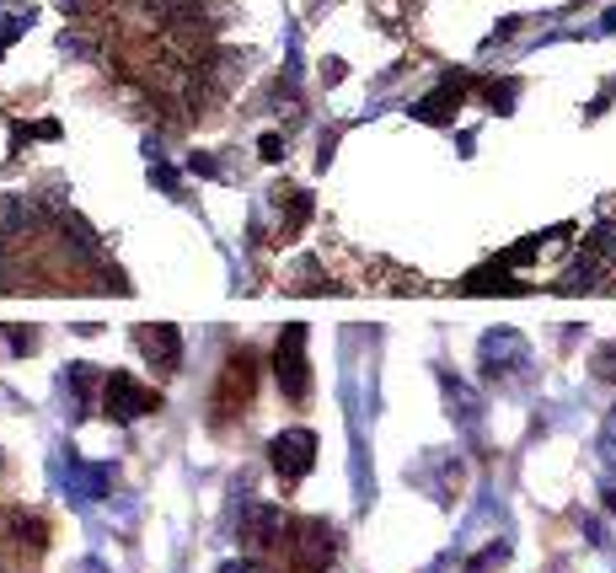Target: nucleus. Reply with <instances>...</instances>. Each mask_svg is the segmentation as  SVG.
Returning <instances> with one entry per match:
<instances>
[{
	"mask_svg": "<svg viewBox=\"0 0 616 573\" xmlns=\"http://www.w3.org/2000/svg\"><path fill=\"white\" fill-rule=\"evenodd\" d=\"M289 558L300 573H328L338 563V531L328 520H295L289 526Z\"/></svg>",
	"mask_w": 616,
	"mask_h": 573,
	"instance_id": "f257e3e1",
	"label": "nucleus"
},
{
	"mask_svg": "<svg viewBox=\"0 0 616 573\" xmlns=\"http://www.w3.org/2000/svg\"><path fill=\"white\" fill-rule=\"evenodd\" d=\"M274 375H279V392L289 403H306L311 397V360H306V328H285L274 343Z\"/></svg>",
	"mask_w": 616,
	"mask_h": 573,
	"instance_id": "f03ea898",
	"label": "nucleus"
},
{
	"mask_svg": "<svg viewBox=\"0 0 616 573\" xmlns=\"http://www.w3.org/2000/svg\"><path fill=\"white\" fill-rule=\"evenodd\" d=\"M162 408V397L151 392V386H140L134 375H102V418H113V423H134V418H145V412Z\"/></svg>",
	"mask_w": 616,
	"mask_h": 573,
	"instance_id": "7ed1b4c3",
	"label": "nucleus"
},
{
	"mask_svg": "<svg viewBox=\"0 0 616 573\" xmlns=\"http://www.w3.org/2000/svg\"><path fill=\"white\" fill-rule=\"evenodd\" d=\"M268 466H274L279 483H300L317 466V434L311 429H279L268 440Z\"/></svg>",
	"mask_w": 616,
	"mask_h": 573,
	"instance_id": "20e7f679",
	"label": "nucleus"
},
{
	"mask_svg": "<svg viewBox=\"0 0 616 573\" xmlns=\"http://www.w3.org/2000/svg\"><path fill=\"white\" fill-rule=\"evenodd\" d=\"M134 343H140V354L151 360L156 375H172V370L183 365V332L166 328V322H151V328L134 332Z\"/></svg>",
	"mask_w": 616,
	"mask_h": 573,
	"instance_id": "39448f33",
	"label": "nucleus"
},
{
	"mask_svg": "<svg viewBox=\"0 0 616 573\" xmlns=\"http://www.w3.org/2000/svg\"><path fill=\"white\" fill-rule=\"evenodd\" d=\"M257 392V354L252 349H237L226 360V375H220V408H246Z\"/></svg>",
	"mask_w": 616,
	"mask_h": 573,
	"instance_id": "423d86ee",
	"label": "nucleus"
},
{
	"mask_svg": "<svg viewBox=\"0 0 616 573\" xmlns=\"http://www.w3.org/2000/svg\"><path fill=\"white\" fill-rule=\"evenodd\" d=\"M237 536L246 547H279L285 536V509L279 504H246L242 520H237Z\"/></svg>",
	"mask_w": 616,
	"mask_h": 573,
	"instance_id": "0eeeda50",
	"label": "nucleus"
},
{
	"mask_svg": "<svg viewBox=\"0 0 616 573\" xmlns=\"http://www.w3.org/2000/svg\"><path fill=\"white\" fill-rule=\"evenodd\" d=\"M65 488H70V498H81V504H91V498H102V493L113 488V466H91V461H70V472H65Z\"/></svg>",
	"mask_w": 616,
	"mask_h": 573,
	"instance_id": "6e6552de",
	"label": "nucleus"
},
{
	"mask_svg": "<svg viewBox=\"0 0 616 573\" xmlns=\"http://www.w3.org/2000/svg\"><path fill=\"white\" fill-rule=\"evenodd\" d=\"M520 354H526V343H520L515 332H493L488 343H483V370H488V375H498L504 365H515Z\"/></svg>",
	"mask_w": 616,
	"mask_h": 573,
	"instance_id": "1a4fd4ad",
	"label": "nucleus"
},
{
	"mask_svg": "<svg viewBox=\"0 0 616 573\" xmlns=\"http://www.w3.org/2000/svg\"><path fill=\"white\" fill-rule=\"evenodd\" d=\"M461 91H466V81H461V76H455V81H446L440 91H435V97H429V102H418V119L446 123L455 108H461Z\"/></svg>",
	"mask_w": 616,
	"mask_h": 573,
	"instance_id": "9d476101",
	"label": "nucleus"
},
{
	"mask_svg": "<svg viewBox=\"0 0 616 573\" xmlns=\"http://www.w3.org/2000/svg\"><path fill=\"white\" fill-rule=\"evenodd\" d=\"M6 531L16 536L28 552H43V547H48V526H43L38 515H11V520H6Z\"/></svg>",
	"mask_w": 616,
	"mask_h": 573,
	"instance_id": "9b49d317",
	"label": "nucleus"
},
{
	"mask_svg": "<svg viewBox=\"0 0 616 573\" xmlns=\"http://www.w3.org/2000/svg\"><path fill=\"white\" fill-rule=\"evenodd\" d=\"M65 381H70V397H76V408H86V403H91V392L102 386L91 365H70V370H65Z\"/></svg>",
	"mask_w": 616,
	"mask_h": 573,
	"instance_id": "f8f14e48",
	"label": "nucleus"
},
{
	"mask_svg": "<svg viewBox=\"0 0 616 573\" xmlns=\"http://www.w3.org/2000/svg\"><path fill=\"white\" fill-rule=\"evenodd\" d=\"M504 552H509V547H493V552H483V558H477V563H472L466 573H498V563H504Z\"/></svg>",
	"mask_w": 616,
	"mask_h": 573,
	"instance_id": "ddd939ff",
	"label": "nucleus"
},
{
	"mask_svg": "<svg viewBox=\"0 0 616 573\" xmlns=\"http://www.w3.org/2000/svg\"><path fill=\"white\" fill-rule=\"evenodd\" d=\"M595 375H601V381H616V349H601V354H595Z\"/></svg>",
	"mask_w": 616,
	"mask_h": 573,
	"instance_id": "4468645a",
	"label": "nucleus"
},
{
	"mask_svg": "<svg viewBox=\"0 0 616 573\" xmlns=\"http://www.w3.org/2000/svg\"><path fill=\"white\" fill-rule=\"evenodd\" d=\"M257 156H263V162H279V156H285V140H279V134H263Z\"/></svg>",
	"mask_w": 616,
	"mask_h": 573,
	"instance_id": "2eb2a0df",
	"label": "nucleus"
},
{
	"mask_svg": "<svg viewBox=\"0 0 616 573\" xmlns=\"http://www.w3.org/2000/svg\"><path fill=\"white\" fill-rule=\"evenodd\" d=\"M220 573H268L257 558H237V563H220Z\"/></svg>",
	"mask_w": 616,
	"mask_h": 573,
	"instance_id": "dca6fc26",
	"label": "nucleus"
},
{
	"mask_svg": "<svg viewBox=\"0 0 616 573\" xmlns=\"http://www.w3.org/2000/svg\"><path fill=\"white\" fill-rule=\"evenodd\" d=\"M616 445V412H612V423H606V451Z\"/></svg>",
	"mask_w": 616,
	"mask_h": 573,
	"instance_id": "f3484780",
	"label": "nucleus"
},
{
	"mask_svg": "<svg viewBox=\"0 0 616 573\" xmlns=\"http://www.w3.org/2000/svg\"><path fill=\"white\" fill-rule=\"evenodd\" d=\"M606 33H616V11H606Z\"/></svg>",
	"mask_w": 616,
	"mask_h": 573,
	"instance_id": "a211bd4d",
	"label": "nucleus"
}]
</instances>
